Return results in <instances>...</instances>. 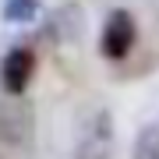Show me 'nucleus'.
Masks as SVG:
<instances>
[{
  "label": "nucleus",
  "instance_id": "3",
  "mask_svg": "<svg viewBox=\"0 0 159 159\" xmlns=\"http://www.w3.org/2000/svg\"><path fill=\"white\" fill-rule=\"evenodd\" d=\"M0 14H4V21H11V25H29L32 18L39 14V0H4Z\"/></svg>",
  "mask_w": 159,
  "mask_h": 159
},
{
  "label": "nucleus",
  "instance_id": "2",
  "mask_svg": "<svg viewBox=\"0 0 159 159\" xmlns=\"http://www.w3.org/2000/svg\"><path fill=\"white\" fill-rule=\"evenodd\" d=\"M32 71H35V57H32V50L14 46V50L7 53L4 60H0V89H4L7 96H21L25 85L32 81Z\"/></svg>",
  "mask_w": 159,
  "mask_h": 159
},
{
  "label": "nucleus",
  "instance_id": "1",
  "mask_svg": "<svg viewBox=\"0 0 159 159\" xmlns=\"http://www.w3.org/2000/svg\"><path fill=\"white\" fill-rule=\"evenodd\" d=\"M134 18H131L127 11H113L106 18V25H102V35H99V50H102V57H110V60H124L127 53H131V46H134Z\"/></svg>",
  "mask_w": 159,
  "mask_h": 159
},
{
  "label": "nucleus",
  "instance_id": "4",
  "mask_svg": "<svg viewBox=\"0 0 159 159\" xmlns=\"http://www.w3.org/2000/svg\"><path fill=\"white\" fill-rule=\"evenodd\" d=\"M131 159H159V124H148V127L138 131Z\"/></svg>",
  "mask_w": 159,
  "mask_h": 159
}]
</instances>
